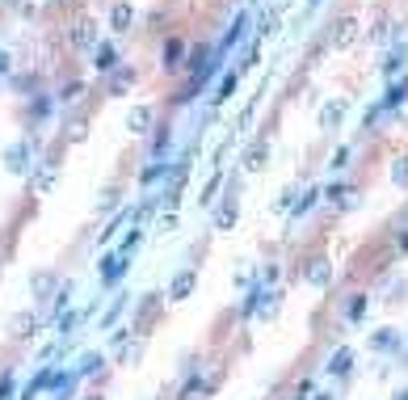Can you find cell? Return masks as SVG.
Segmentation results:
<instances>
[{"mask_svg": "<svg viewBox=\"0 0 408 400\" xmlns=\"http://www.w3.org/2000/svg\"><path fill=\"white\" fill-rule=\"evenodd\" d=\"M68 42H72V46H97V26H93L89 17L72 21V34H68Z\"/></svg>", "mask_w": 408, "mask_h": 400, "instance_id": "cell-8", "label": "cell"}, {"mask_svg": "<svg viewBox=\"0 0 408 400\" xmlns=\"http://www.w3.org/2000/svg\"><path fill=\"white\" fill-rule=\"evenodd\" d=\"M59 5H64V0H59Z\"/></svg>", "mask_w": 408, "mask_h": 400, "instance_id": "cell-44", "label": "cell"}, {"mask_svg": "<svg viewBox=\"0 0 408 400\" xmlns=\"http://www.w3.org/2000/svg\"><path fill=\"white\" fill-rule=\"evenodd\" d=\"M278 34V13H266L261 17V38H274Z\"/></svg>", "mask_w": 408, "mask_h": 400, "instance_id": "cell-32", "label": "cell"}, {"mask_svg": "<svg viewBox=\"0 0 408 400\" xmlns=\"http://www.w3.org/2000/svg\"><path fill=\"white\" fill-rule=\"evenodd\" d=\"M34 333H38V316H34V308L17 312V316L9 320V337H13V341H26V337H34Z\"/></svg>", "mask_w": 408, "mask_h": 400, "instance_id": "cell-4", "label": "cell"}, {"mask_svg": "<svg viewBox=\"0 0 408 400\" xmlns=\"http://www.w3.org/2000/svg\"><path fill=\"white\" fill-rule=\"evenodd\" d=\"M236 84H240V72H223V80H219V89H215V97H211V106H223L228 97L236 93Z\"/></svg>", "mask_w": 408, "mask_h": 400, "instance_id": "cell-17", "label": "cell"}, {"mask_svg": "<svg viewBox=\"0 0 408 400\" xmlns=\"http://www.w3.org/2000/svg\"><path fill=\"white\" fill-rule=\"evenodd\" d=\"M341 118H345V97H337V102H328V106L320 110V131L341 127Z\"/></svg>", "mask_w": 408, "mask_h": 400, "instance_id": "cell-12", "label": "cell"}, {"mask_svg": "<svg viewBox=\"0 0 408 400\" xmlns=\"http://www.w3.org/2000/svg\"><path fill=\"white\" fill-rule=\"evenodd\" d=\"M131 21H135V9L127 5V0H118V5L110 9V30H114V34H127Z\"/></svg>", "mask_w": 408, "mask_h": 400, "instance_id": "cell-11", "label": "cell"}, {"mask_svg": "<svg viewBox=\"0 0 408 400\" xmlns=\"http://www.w3.org/2000/svg\"><path fill=\"white\" fill-rule=\"evenodd\" d=\"M219 185H223V169L211 173V181L202 185V194H198V203H202V207H211V203H215V194H219Z\"/></svg>", "mask_w": 408, "mask_h": 400, "instance_id": "cell-19", "label": "cell"}, {"mask_svg": "<svg viewBox=\"0 0 408 400\" xmlns=\"http://www.w3.org/2000/svg\"><path fill=\"white\" fill-rule=\"evenodd\" d=\"M396 400H408V388H404V392H396Z\"/></svg>", "mask_w": 408, "mask_h": 400, "instance_id": "cell-40", "label": "cell"}, {"mask_svg": "<svg viewBox=\"0 0 408 400\" xmlns=\"http://www.w3.org/2000/svg\"><path fill=\"white\" fill-rule=\"evenodd\" d=\"M181 55H185V42H181V38H169V42H165V55H160L165 68L177 72V68H181Z\"/></svg>", "mask_w": 408, "mask_h": 400, "instance_id": "cell-16", "label": "cell"}, {"mask_svg": "<svg viewBox=\"0 0 408 400\" xmlns=\"http://www.w3.org/2000/svg\"><path fill=\"white\" fill-rule=\"evenodd\" d=\"M122 299H127V295H118V299H114V304H110V312H106V316H101V329H110V325H114V316L122 312Z\"/></svg>", "mask_w": 408, "mask_h": 400, "instance_id": "cell-33", "label": "cell"}, {"mask_svg": "<svg viewBox=\"0 0 408 400\" xmlns=\"http://www.w3.org/2000/svg\"><path fill=\"white\" fill-rule=\"evenodd\" d=\"M0 400H13V375L0 379Z\"/></svg>", "mask_w": 408, "mask_h": 400, "instance_id": "cell-34", "label": "cell"}, {"mask_svg": "<svg viewBox=\"0 0 408 400\" xmlns=\"http://www.w3.org/2000/svg\"><path fill=\"white\" fill-rule=\"evenodd\" d=\"M404 97H408V80H404V84H396V89H391V93L383 97V106L391 110V106H400V102H404Z\"/></svg>", "mask_w": 408, "mask_h": 400, "instance_id": "cell-30", "label": "cell"}, {"mask_svg": "<svg viewBox=\"0 0 408 400\" xmlns=\"http://www.w3.org/2000/svg\"><path fill=\"white\" fill-rule=\"evenodd\" d=\"M358 38H362V21L353 17V13H345V17L333 26V46H337V51H349Z\"/></svg>", "mask_w": 408, "mask_h": 400, "instance_id": "cell-1", "label": "cell"}, {"mask_svg": "<svg viewBox=\"0 0 408 400\" xmlns=\"http://www.w3.org/2000/svg\"><path fill=\"white\" fill-rule=\"evenodd\" d=\"M312 5H320V0H312Z\"/></svg>", "mask_w": 408, "mask_h": 400, "instance_id": "cell-43", "label": "cell"}, {"mask_svg": "<svg viewBox=\"0 0 408 400\" xmlns=\"http://www.w3.org/2000/svg\"><path fill=\"white\" fill-rule=\"evenodd\" d=\"M80 400H106V396H101V392H89V396H80Z\"/></svg>", "mask_w": 408, "mask_h": 400, "instance_id": "cell-39", "label": "cell"}, {"mask_svg": "<svg viewBox=\"0 0 408 400\" xmlns=\"http://www.w3.org/2000/svg\"><path fill=\"white\" fill-rule=\"evenodd\" d=\"M396 244H400V248H404V253H408V232H404V236H400V240H396Z\"/></svg>", "mask_w": 408, "mask_h": 400, "instance_id": "cell-38", "label": "cell"}, {"mask_svg": "<svg viewBox=\"0 0 408 400\" xmlns=\"http://www.w3.org/2000/svg\"><path fill=\"white\" fill-rule=\"evenodd\" d=\"M266 161H270V143L261 139V143H252V147H248L244 169H248V173H257V169H266Z\"/></svg>", "mask_w": 408, "mask_h": 400, "instance_id": "cell-14", "label": "cell"}, {"mask_svg": "<svg viewBox=\"0 0 408 400\" xmlns=\"http://www.w3.org/2000/svg\"><path fill=\"white\" fill-rule=\"evenodd\" d=\"M324 198H328V203H349L353 190H349V185H328V190H324Z\"/></svg>", "mask_w": 408, "mask_h": 400, "instance_id": "cell-26", "label": "cell"}, {"mask_svg": "<svg viewBox=\"0 0 408 400\" xmlns=\"http://www.w3.org/2000/svg\"><path fill=\"white\" fill-rule=\"evenodd\" d=\"M80 97H84V84H80V80H72V84L64 89V97H59V102H64V106H76Z\"/></svg>", "mask_w": 408, "mask_h": 400, "instance_id": "cell-25", "label": "cell"}, {"mask_svg": "<svg viewBox=\"0 0 408 400\" xmlns=\"http://www.w3.org/2000/svg\"><path fill=\"white\" fill-rule=\"evenodd\" d=\"M101 367H106V363H101V354H84V363H80V371H76V375H97Z\"/></svg>", "mask_w": 408, "mask_h": 400, "instance_id": "cell-28", "label": "cell"}, {"mask_svg": "<svg viewBox=\"0 0 408 400\" xmlns=\"http://www.w3.org/2000/svg\"><path fill=\"white\" fill-rule=\"evenodd\" d=\"M160 173H165V165H147V169H143V181H156Z\"/></svg>", "mask_w": 408, "mask_h": 400, "instance_id": "cell-36", "label": "cell"}, {"mask_svg": "<svg viewBox=\"0 0 408 400\" xmlns=\"http://www.w3.org/2000/svg\"><path fill=\"white\" fill-rule=\"evenodd\" d=\"M93 68L106 76V72H118V51H114V42H97L93 46Z\"/></svg>", "mask_w": 408, "mask_h": 400, "instance_id": "cell-6", "label": "cell"}, {"mask_svg": "<svg viewBox=\"0 0 408 400\" xmlns=\"http://www.w3.org/2000/svg\"><path fill=\"white\" fill-rule=\"evenodd\" d=\"M400 345V333L396 329H379L375 337H371V349H396Z\"/></svg>", "mask_w": 408, "mask_h": 400, "instance_id": "cell-22", "label": "cell"}, {"mask_svg": "<svg viewBox=\"0 0 408 400\" xmlns=\"http://www.w3.org/2000/svg\"><path fill=\"white\" fill-rule=\"evenodd\" d=\"M391 181H396V185H408V156H400V161L391 165Z\"/></svg>", "mask_w": 408, "mask_h": 400, "instance_id": "cell-29", "label": "cell"}, {"mask_svg": "<svg viewBox=\"0 0 408 400\" xmlns=\"http://www.w3.org/2000/svg\"><path fill=\"white\" fill-rule=\"evenodd\" d=\"M236 219H240V203H236V190H232L223 203H219V211H215V232H232Z\"/></svg>", "mask_w": 408, "mask_h": 400, "instance_id": "cell-3", "label": "cell"}, {"mask_svg": "<svg viewBox=\"0 0 408 400\" xmlns=\"http://www.w3.org/2000/svg\"><path fill=\"white\" fill-rule=\"evenodd\" d=\"M408 64V46L400 42V46H391V55H387V64H383V72H400Z\"/></svg>", "mask_w": 408, "mask_h": 400, "instance_id": "cell-23", "label": "cell"}, {"mask_svg": "<svg viewBox=\"0 0 408 400\" xmlns=\"http://www.w3.org/2000/svg\"><path fill=\"white\" fill-rule=\"evenodd\" d=\"M30 291H34V299H38V304H42V299H55L59 278L50 274V270H42V274H34V278H30Z\"/></svg>", "mask_w": 408, "mask_h": 400, "instance_id": "cell-7", "label": "cell"}, {"mask_svg": "<svg viewBox=\"0 0 408 400\" xmlns=\"http://www.w3.org/2000/svg\"><path fill=\"white\" fill-rule=\"evenodd\" d=\"M55 181H59V165H55V161L34 165V181H30V185H34V194H38V198H46L50 190H55Z\"/></svg>", "mask_w": 408, "mask_h": 400, "instance_id": "cell-2", "label": "cell"}, {"mask_svg": "<svg viewBox=\"0 0 408 400\" xmlns=\"http://www.w3.org/2000/svg\"><path fill=\"white\" fill-rule=\"evenodd\" d=\"M122 274H127V253H110L106 262H101V282L106 287H114Z\"/></svg>", "mask_w": 408, "mask_h": 400, "instance_id": "cell-9", "label": "cell"}, {"mask_svg": "<svg viewBox=\"0 0 408 400\" xmlns=\"http://www.w3.org/2000/svg\"><path fill=\"white\" fill-rule=\"evenodd\" d=\"M0 72H9V55L5 51H0Z\"/></svg>", "mask_w": 408, "mask_h": 400, "instance_id": "cell-37", "label": "cell"}, {"mask_svg": "<svg viewBox=\"0 0 408 400\" xmlns=\"http://www.w3.org/2000/svg\"><path fill=\"white\" fill-rule=\"evenodd\" d=\"M5 5H17V0H5Z\"/></svg>", "mask_w": 408, "mask_h": 400, "instance_id": "cell-42", "label": "cell"}, {"mask_svg": "<svg viewBox=\"0 0 408 400\" xmlns=\"http://www.w3.org/2000/svg\"><path fill=\"white\" fill-rule=\"evenodd\" d=\"M50 379H55V371H50V367H42V371H38V375L30 379V388L21 392V400H34V396H38V392H42V388L50 383Z\"/></svg>", "mask_w": 408, "mask_h": 400, "instance_id": "cell-20", "label": "cell"}, {"mask_svg": "<svg viewBox=\"0 0 408 400\" xmlns=\"http://www.w3.org/2000/svg\"><path fill=\"white\" fill-rule=\"evenodd\" d=\"M114 203H118V190H106V198H101V211H114Z\"/></svg>", "mask_w": 408, "mask_h": 400, "instance_id": "cell-35", "label": "cell"}, {"mask_svg": "<svg viewBox=\"0 0 408 400\" xmlns=\"http://www.w3.org/2000/svg\"><path fill=\"white\" fill-rule=\"evenodd\" d=\"M131 84H135V68H118V72H110V84L106 89H110V97H122Z\"/></svg>", "mask_w": 408, "mask_h": 400, "instance_id": "cell-15", "label": "cell"}, {"mask_svg": "<svg viewBox=\"0 0 408 400\" xmlns=\"http://www.w3.org/2000/svg\"><path fill=\"white\" fill-rule=\"evenodd\" d=\"M303 278H308L312 287H328V282H333V266H328L324 257H316L308 270H303Z\"/></svg>", "mask_w": 408, "mask_h": 400, "instance_id": "cell-13", "label": "cell"}, {"mask_svg": "<svg viewBox=\"0 0 408 400\" xmlns=\"http://www.w3.org/2000/svg\"><path fill=\"white\" fill-rule=\"evenodd\" d=\"M194 282H198V274H194V270H181V274H177V278L169 282V299H173V304H181V299H189Z\"/></svg>", "mask_w": 408, "mask_h": 400, "instance_id": "cell-10", "label": "cell"}, {"mask_svg": "<svg viewBox=\"0 0 408 400\" xmlns=\"http://www.w3.org/2000/svg\"><path fill=\"white\" fill-rule=\"evenodd\" d=\"M68 139H72V143H84V139H89V122H84V118H72V122H68Z\"/></svg>", "mask_w": 408, "mask_h": 400, "instance_id": "cell-24", "label": "cell"}, {"mask_svg": "<svg viewBox=\"0 0 408 400\" xmlns=\"http://www.w3.org/2000/svg\"><path fill=\"white\" fill-rule=\"evenodd\" d=\"M151 127H156V110H151V106H135V110L127 114V131H131V135H147Z\"/></svg>", "mask_w": 408, "mask_h": 400, "instance_id": "cell-5", "label": "cell"}, {"mask_svg": "<svg viewBox=\"0 0 408 400\" xmlns=\"http://www.w3.org/2000/svg\"><path fill=\"white\" fill-rule=\"evenodd\" d=\"M316 190H303V198H299V203H295V215H303V211H312V203H316Z\"/></svg>", "mask_w": 408, "mask_h": 400, "instance_id": "cell-31", "label": "cell"}, {"mask_svg": "<svg viewBox=\"0 0 408 400\" xmlns=\"http://www.w3.org/2000/svg\"><path fill=\"white\" fill-rule=\"evenodd\" d=\"M26 156H30V143H13L9 152H5V165H9V173H21V169H26Z\"/></svg>", "mask_w": 408, "mask_h": 400, "instance_id": "cell-18", "label": "cell"}, {"mask_svg": "<svg viewBox=\"0 0 408 400\" xmlns=\"http://www.w3.org/2000/svg\"><path fill=\"white\" fill-rule=\"evenodd\" d=\"M312 400H333V396H324V392H320V396H312Z\"/></svg>", "mask_w": 408, "mask_h": 400, "instance_id": "cell-41", "label": "cell"}, {"mask_svg": "<svg viewBox=\"0 0 408 400\" xmlns=\"http://www.w3.org/2000/svg\"><path fill=\"white\" fill-rule=\"evenodd\" d=\"M362 312H367V295H349V308H345V316H349V320H358Z\"/></svg>", "mask_w": 408, "mask_h": 400, "instance_id": "cell-27", "label": "cell"}, {"mask_svg": "<svg viewBox=\"0 0 408 400\" xmlns=\"http://www.w3.org/2000/svg\"><path fill=\"white\" fill-rule=\"evenodd\" d=\"M349 363H353V354H349V349H337V354L328 358V375H349Z\"/></svg>", "mask_w": 408, "mask_h": 400, "instance_id": "cell-21", "label": "cell"}]
</instances>
